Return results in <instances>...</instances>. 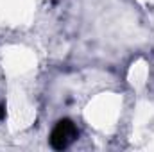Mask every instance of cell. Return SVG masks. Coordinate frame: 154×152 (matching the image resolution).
I'll use <instances>...</instances> for the list:
<instances>
[{"instance_id": "obj_2", "label": "cell", "mask_w": 154, "mask_h": 152, "mask_svg": "<svg viewBox=\"0 0 154 152\" xmlns=\"http://www.w3.org/2000/svg\"><path fill=\"white\" fill-rule=\"evenodd\" d=\"M4 116H5V108H4V106H0V120H2Z\"/></svg>"}, {"instance_id": "obj_1", "label": "cell", "mask_w": 154, "mask_h": 152, "mask_svg": "<svg viewBox=\"0 0 154 152\" xmlns=\"http://www.w3.org/2000/svg\"><path fill=\"white\" fill-rule=\"evenodd\" d=\"M79 136L77 125L70 118H61L56 122L52 132H50V147L54 150H65L68 149Z\"/></svg>"}]
</instances>
